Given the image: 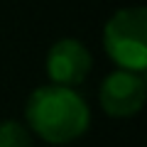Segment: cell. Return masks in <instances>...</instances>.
<instances>
[{
    "instance_id": "cell-5",
    "label": "cell",
    "mask_w": 147,
    "mask_h": 147,
    "mask_svg": "<svg viewBox=\"0 0 147 147\" xmlns=\"http://www.w3.org/2000/svg\"><path fill=\"white\" fill-rule=\"evenodd\" d=\"M0 147H32V132L17 120H0Z\"/></svg>"
},
{
    "instance_id": "cell-4",
    "label": "cell",
    "mask_w": 147,
    "mask_h": 147,
    "mask_svg": "<svg viewBox=\"0 0 147 147\" xmlns=\"http://www.w3.org/2000/svg\"><path fill=\"white\" fill-rule=\"evenodd\" d=\"M47 76L52 79L54 86H66L74 88L86 81V76L93 69V57H91L88 47H86L81 39H74V37H64L49 47L47 52Z\"/></svg>"
},
{
    "instance_id": "cell-3",
    "label": "cell",
    "mask_w": 147,
    "mask_h": 147,
    "mask_svg": "<svg viewBox=\"0 0 147 147\" xmlns=\"http://www.w3.org/2000/svg\"><path fill=\"white\" fill-rule=\"evenodd\" d=\"M147 98V84L142 74L132 71H110L103 79L98 91V100L103 113L110 118H132L137 115Z\"/></svg>"
},
{
    "instance_id": "cell-2",
    "label": "cell",
    "mask_w": 147,
    "mask_h": 147,
    "mask_svg": "<svg viewBox=\"0 0 147 147\" xmlns=\"http://www.w3.org/2000/svg\"><path fill=\"white\" fill-rule=\"evenodd\" d=\"M103 49L123 71L147 69V10L142 5L120 7L103 27Z\"/></svg>"
},
{
    "instance_id": "cell-1",
    "label": "cell",
    "mask_w": 147,
    "mask_h": 147,
    "mask_svg": "<svg viewBox=\"0 0 147 147\" xmlns=\"http://www.w3.org/2000/svg\"><path fill=\"white\" fill-rule=\"evenodd\" d=\"M27 130L49 145H69L91 125V108L84 96L66 86H39L25 103Z\"/></svg>"
}]
</instances>
